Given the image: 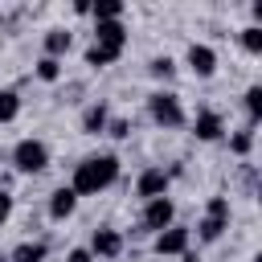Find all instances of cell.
<instances>
[{
  "label": "cell",
  "mask_w": 262,
  "mask_h": 262,
  "mask_svg": "<svg viewBox=\"0 0 262 262\" xmlns=\"http://www.w3.org/2000/svg\"><path fill=\"white\" fill-rule=\"evenodd\" d=\"M94 41H98V45H111V49H123V45H127L123 20H98V25H94Z\"/></svg>",
  "instance_id": "7c38bea8"
},
{
  "label": "cell",
  "mask_w": 262,
  "mask_h": 262,
  "mask_svg": "<svg viewBox=\"0 0 262 262\" xmlns=\"http://www.w3.org/2000/svg\"><path fill=\"white\" fill-rule=\"evenodd\" d=\"M156 254H172V258L188 254V229H184V225L160 229V233H156Z\"/></svg>",
  "instance_id": "52a82bcc"
},
{
  "label": "cell",
  "mask_w": 262,
  "mask_h": 262,
  "mask_svg": "<svg viewBox=\"0 0 262 262\" xmlns=\"http://www.w3.org/2000/svg\"><path fill=\"white\" fill-rule=\"evenodd\" d=\"M66 49H70V33H66V29H49V33H45V57H57V61H61Z\"/></svg>",
  "instance_id": "2e32d148"
},
{
  "label": "cell",
  "mask_w": 262,
  "mask_h": 262,
  "mask_svg": "<svg viewBox=\"0 0 262 262\" xmlns=\"http://www.w3.org/2000/svg\"><path fill=\"white\" fill-rule=\"evenodd\" d=\"M12 168L25 172V176L45 172V168H49V147H45V139H20V143L12 147Z\"/></svg>",
  "instance_id": "3957f363"
},
{
  "label": "cell",
  "mask_w": 262,
  "mask_h": 262,
  "mask_svg": "<svg viewBox=\"0 0 262 262\" xmlns=\"http://www.w3.org/2000/svg\"><path fill=\"white\" fill-rule=\"evenodd\" d=\"M119 53H123V49H111V45H98V41H94V45L86 49V66H94V70H102V66H111V61H119Z\"/></svg>",
  "instance_id": "5bb4252c"
},
{
  "label": "cell",
  "mask_w": 262,
  "mask_h": 262,
  "mask_svg": "<svg viewBox=\"0 0 262 262\" xmlns=\"http://www.w3.org/2000/svg\"><path fill=\"white\" fill-rule=\"evenodd\" d=\"M188 70H192L196 78H213V70H217V53H213V45L192 41V45H188Z\"/></svg>",
  "instance_id": "9c48e42d"
},
{
  "label": "cell",
  "mask_w": 262,
  "mask_h": 262,
  "mask_svg": "<svg viewBox=\"0 0 262 262\" xmlns=\"http://www.w3.org/2000/svg\"><path fill=\"white\" fill-rule=\"evenodd\" d=\"M16 111H20L16 90H0V123H12V119H16Z\"/></svg>",
  "instance_id": "ac0fdd59"
},
{
  "label": "cell",
  "mask_w": 262,
  "mask_h": 262,
  "mask_svg": "<svg viewBox=\"0 0 262 262\" xmlns=\"http://www.w3.org/2000/svg\"><path fill=\"white\" fill-rule=\"evenodd\" d=\"M90 16H94V25H98V20H123V4H119V0L90 4Z\"/></svg>",
  "instance_id": "e0dca14e"
},
{
  "label": "cell",
  "mask_w": 262,
  "mask_h": 262,
  "mask_svg": "<svg viewBox=\"0 0 262 262\" xmlns=\"http://www.w3.org/2000/svg\"><path fill=\"white\" fill-rule=\"evenodd\" d=\"M246 115H250V127H254L258 115H262V86H250L246 90Z\"/></svg>",
  "instance_id": "7402d4cb"
},
{
  "label": "cell",
  "mask_w": 262,
  "mask_h": 262,
  "mask_svg": "<svg viewBox=\"0 0 262 262\" xmlns=\"http://www.w3.org/2000/svg\"><path fill=\"white\" fill-rule=\"evenodd\" d=\"M106 123H111L106 102H90L86 115H82V131H86V135H98V131H106Z\"/></svg>",
  "instance_id": "4fadbf2b"
},
{
  "label": "cell",
  "mask_w": 262,
  "mask_h": 262,
  "mask_svg": "<svg viewBox=\"0 0 262 262\" xmlns=\"http://www.w3.org/2000/svg\"><path fill=\"white\" fill-rule=\"evenodd\" d=\"M106 135H111V139H127V135H131V123L115 119V123H106Z\"/></svg>",
  "instance_id": "cb8c5ba5"
},
{
  "label": "cell",
  "mask_w": 262,
  "mask_h": 262,
  "mask_svg": "<svg viewBox=\"0 0 262 262\" xmlns=\"http://www.w3.org/2000/svg\"><path fill=\"white\" fill-rule=\"evenodd\" d=\"M37 78H41V82H57V78H61V61H57V57H41V61H37Z\"/></svg>",
  "instance_id": "44dd1931"
},
{
  "label": "cell",
  "mask_w": 262,
  "mask_h": 262,
  "mask_svg": "<svg viewBox=\"0 0 262 262\" xmlns=\"http://www.w3.org/2000/svg\"><path fill=\"white\" fill-rule=\"evenodd\" d=\"M192 135H196L201 143H217V139L225 135V123H221V115H217V111H201V115L192 119Z\"/></svg>",
  "instance_id": "30bf717a"
},
{
  "label": "cell",
  "mask_w": 262,
  "mask_h": 262,
  "mask_svg": "<svg viewBox=\"0 0 262 262\" xmlns=\"http://www.w3.org/2000/svg\"><path fill=\"white\" fill-rule=\"evenodd\" d=\"M45 254H49L45 242H20L12 250V262H45Z\"/></svg>",
  "instance_id": "9a60e30c"
},
{
  "label": "cell",
  "mask_w": 262,
  "mask_h": 262,
  "mask_svg": "<svg viewBox=\"0 0 262 262\" xmlns=\"http://www.w3.org/2000/svg\"><path fill=\"white\" fill-rule=\"evenodd\" d=\"M229 147H233V156H250V147H254V127L233 131V135H229Z\"/></svg>",
  "instance_id": "ffe728a7"
},
{
  "label": "cell",
  "mask_w": 262,
  "mask_h": 262,
  "mask_svg": "<svg viewBox=\"0 0 262 262\" xmlns=\"http://www.w3.org/2000/svg\"><path fill=\"white\" fill-rule=\"evenodd\" d=\"M168 225H176V205H172V196L147 201V209H143V229H147V233H160V229H168Z\"/></svg>",
  "instance_id": "5b68a950"
},
{
  "label": "cell",
  "mask_w": 262,
  "mask_h": 262,
  "mask_svg": "<svg viewBox=\"0 0 262 262\" xmlns=\"http://www.w3.org/2000/svg\"><path fill=\"white\" fill-rule=\"evenodd\" d=\"M66 262H90V250H70Z\"/></svg>",
  "instance_id": "484cf974"
},
{
  "label": "cell",
  "mask_w": 262,
  "mask_h": 262,
  "mask_svg": "<svg viewBox=\"0 0 262 262\" xmlns=\"http://www.w3.org/2000/svg\"><path fill=\"white\" fill-rule=\"evenodd\" d=\"M151 78H160V82H172L176 78V61L164 53V57H151Z\"/></svg>",
  "instance_id": "d6986e66"
},
{
  "label": "cell",
  "mask_w": 262,
  "mask_h": 262,
  "mask_svg": "<svg viewBox=\"0 0 262 262\" xmlns=\"http://www.w3.org/2000/svg\"><path fill=\"white\" fill-rule=\"evenodd\" d=\"M8 217H12V196H8V192H0V225H4Z\"/></svg>",
  "instance_id": "d4e9b609"
},
{
  "label": "cell",
  "mask_w": 262,
  "mask_h": 262,
  "mask_svg": "<svg viewBox=\"0 0 262 262\" xmlns=\"http://www.w3.org/2000/svg\"><path fill=\"white\" fill-rule=\"evenodd\" d=\"M115 180H119V156H115V151H98V156H86V160L74 168L70 188H74L78 196H94V192L111 188Z\"/></svg>",
  "instance_id": "6da1fadb"
},
{
  "label": "cell",
  "mask_w": 262,
  "mask_h": 262,
  "mask_svg": "<svg viewBox=\"0 0 262 262\" xmlns=\"http://www.w3.org/2000/svg\"><path fill=\"white\" fill-rule=\"evenodd\" d=\"M242 45H246L250 53H262V29H258V25H246V29H242Z\"/></svg>",
  "instance_id": "603a6c76"
},
{
  "label": "cell",
  "mask_w": 262,
  "mask_h": 262,
  "mask_svg": "<svg viewBox=\"0 0 262 262\" xmlns=\"http://www.w3.org/2000/svg\"><path fill=\"white\" fill-rule=\"evenodd\" d=\"M168 184H172V172H164V168H143L139 180H135V192H139L143 201H156V196H168Z\"/></svg>",
  "instance_id": "8992f818"
},
{
  "label": "cell",
  "mask_w": 262,
  "mask_h": 262,
  "mask_svg": "<svg viewBox=\"0 0 262 262\" xmlns=\"http://www.w3.org/2000/svg\"><path fill=\"white\" fill-rule=\"evenodd\" d=\"M74 209H78V192H74L70 184H61V188L49 192V217H53V221H66Z\"/></svg>",
  "instance_id": "8fae6325"
},
{
  "label": "cell",
  "mask_w": 262,
  "mask_h": 262,
  "mask_svg": "<svg viewBox=\"0 0 262 262\" xmlns=\"http://www.w3.org/2000/svg\"><path fill=\"white\" fill-rule=\"evenodd\" d=\"M147 115H151L160 127H168V131L184 127V106H180V98H176L172 90H156V94L147 98Z\"/></svg>",
  "instance_id": "7a4b0ae2"
},
{
  "label": "cell",
  "mask_w": 262,
  "mask_h": 262,
  "mask_svg": "<svg viewBox=\"0 0 262 262\" xmlns=\"http://www.w3.org/2000/svg\"><path fill=\"white\" fill-rule=\"evenodd\" d=\"M225 229H229V201H225V196H209L196 233H201V242H217Z\"/></svg>",
  "instance_id": "277c9868"
},
{
  "label": "cell",
  "mask_w": 262,
  "mask_h": 262,
  "mask_svg": "<svg viewBox=\"0 0 262 262\" xmlns=\"http://www.w3.org/2000/svg\"><path fill=\"white\" fill-rule=\"evenodd\" d=\"M180 262H201V258H192V254H180Z\"/></svg>",
  "instance_id": "4316f807"
},
{
  "label": "cell",
  "mask_w": 262,
  "mask_h": 262,
  "mask_svg": "<svg viewBox=\"0 0 262 262\" xmlns=\"http://www.w3.org/2000/svg\"><path fill=\"white\" fill-rule=\"evenodd\" d=\"M119 254H123V233L119 229H94L90 258H119Z\"/></svg>",
  "instance_id": "ba28073f"
}]
</instances>
